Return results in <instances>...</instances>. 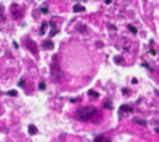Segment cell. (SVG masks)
<instances>
[{"label": "cell", "mask_w": 159, "mask_h": 142, "mask_svg": "<svg viewBox=\"0 0 159 142\" xmlns=\"http://www.w3.org/2000/svg\"><path fill=\"white\" fill-rule=\"evenodd\" d=\"M94 114H96V107L87 106V107L78 109L76 113H75V118L78 120H80V122H87V120H89Z\"/></svg>", "instance_id": "1"}, {"label": "cell", "mask_w": 159, "mask_h": 142, "mask_svg": "<svg viewBox=\"0 0 159 142\" xmlns=\"http://www.w3.org/2000/svg\"><path fill=\"white\" fill-rule=\"evenodd\" d=\"M51 74L53 76V79L56 82H60L61 80V69H60V64H58V60L57 57H54L53 60V64H52V70H51Z\"/></svg>", "instance_id": "2"}, {"label": "cell", "mask_w": 159, "mask_h": 142, "mask_svg": "<svg viewBox=\"0 0 159 142\" xmlns=\"http://www.w3.org/2000/svg\"><path fill=\"white\" fill-rule=\"evenodd\" d=\"M43 48H45V49H52V48H53L52 40H45V42L43 43Z\"/></svg>", "instance_id": "3"}, {"label": "cell", "mask_w": 159, "mask_h": 142, "mask_svg": "<svg viewBox=\"0 0 159 142\" xmlns=\"http://www.w3.org/2000/svg\"><path fill=\"white\" fill-rule=\"evenodd\" d=\"M94 142H111V141L109 138H105L104 136H98V137H96Z\"/></svg>", "instance_id": "4"}, {"label": "cell", "mask_w": 159, "mask_h": 142, "mask_svg": "<svg viewBox=\"0 0 159 142\" xmlns=\"http://www.w3.org/2000/svg\"><path fill=\"white\" fill-rule=\"evenodd\" d=\"M73 11L76 12V13H78V12H83V11H84V7H82L80 4H76V5H74Z\"/></svg>", "instance_id": "5"}, {"label": "cell", "mask_w": 159, "mask_h": 142, "mask_svg": "<svg viewBox=\"0 0 159 142\" xmlns=\"http://www.w3.org/2000/svg\"><path fill=\"white\" fill-rule=\"evenodd\" d=\"M29 132L31 133V135H35V133H36V128L34 127V125H30V127H29Z\"/></svg>", "instance_id": "6"}, {"label": "cell", "mask_w": 159, "mask_h": 142, "mask_svg": "<svg viewBox=\"0 0 159 142\" xmlns=\"http://www.w3.org/2000/svg\"><path fill=\"white\" fill-rule=\"evenodd\" d=\"M120 109L123 110V111H127V113H129V111H132V109H131L129 106H122Z\"/></svg>", "instance_id": "7"}, {"label": "cell", "mask_w": 159, "mask_h": 142, "mask_svg": "<svg viewBox=\"0 0 159 142\" xmlns=\"http://www.w3.org/2000/svg\"><path fill=\"white\" fill-rule=\"evenodd\" d=\"M88 94H89V96H94V97H98V93H97V92H93V91H89V92H88Z\"/></svg>", "instance_id": "8"}, {"label": "cell", "mask_w": 159, "mask_h": 142, "mask_svg": "<svg viewBox=\"0 0 159 142\" xmlns=\"http://www.w3.org/2000/svg\"><path fill=\"white\" fill-rule=\"evenodd\" d=\"M128 29H129V31H131V33H133V34H136V33H137L136 27H133V26H128Z\"/></svg>", "instance_id": "9"}, {"label": "cell", "mask_w": 159, "mask_h": 142, "mask_svg": "<svg viewBox=\"0 0 159 142\" xmlns=\"http://www.w3.org/2000/svg\"><path fill=\"white\" fill-rule=\"evenodd\" d=\"M133 122H134V123H139V124H141V125H145V124H146L145 122H141L140 119H133Z\"/></svg>", "instance_id": "10"}, {"label": "cell", "mask_w": 159, "mask_h": 142, "mask_svg": "<svg viewBox=\"0 0 159 142\" xmlns=\"http://www.w3.org/2000/svg\"><path fill=\"white\" fill-rule=\"evenodd\" d=\"M45 26H47V23H44V25H43V27H42V30H40V33H42V35L45 33Z\"/></svg>", "instance_id": "11"}, {"label": "cell", "mask_w": 159, "mask_h": 142, "mask_svg": "<svg viewBox=\"0 0 159 142\" xmlns=\"http://www.w3.org/2000/svg\"><path fill=\"white\" fill-rule=\"evenodd\" d=\"M57 33H58V30H54V31H52V33H51V38H52V36H54V35L57 34Z\"/></svg>", "instance_id": "12"}, {"label": "cell", "mask_w": 159, "mask_h": 142, "mask_svg": "<svg viewBox=\"0 0 159 142\" xmlns=\"http://www.w3.org/2000/svg\"><path fill=\"white\" fill-rule=\"evenodd\" d=\"M39 88H40V89L43 91V89L45 88V84H44V83H40V85H39Z\"/></svg>", "instance_id": "13"}, {"label": "cell", "mask_w": 159, "mask_h": 142, "mask_svg": "<svg viewBox=\"0 0 159 142\" xmlns=\"http://www.w3.org/2000/svg\"><path fill=\"white\" fill-rule=\"evenodd\" d=\"M9 94H11V96H16V94H17V92L13 91V92H9Z\"/></svg>", "instance_id": "14"}, {"label": "cell", "mask_w": 159, "mask_h": 142, "mask_svg": "<svg viewBox=\"0 0 159 142\" xmlns=\"http://www.w3.org/2000/svg\"><path fill=\"white\" fill-rule=\"evenodd\" d=\"M23 84H25V82H23V80H21V82H18V85H20V87H22Z\"/></svg>", "instance_id": "15"}]
</instances>
